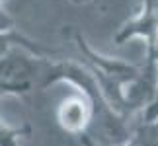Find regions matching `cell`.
<instances>
[{"label": "cell", "mask_w": 158, "mask_h": 146, "mask_svg": "<svg viewBox=\"0 0 158 146\" xmlns=\"http://www.w3.org/2000/svg\"><path fill=\"white\" fill-rule=\"evenodd\" d=\"M55 117L64 132L72 136H82L94 125L96 105L90 95H86L84 92H74L66 95L64 99H60L57 111H55Z\"/></svg>", "instance_id": "2"}, {"label": "cell", "mask_w": 158, "mask_h": 146, "mask_svg": "<svg viewBox=\"0 0 158 146\" xmlns=\"http://www.w3.org/2000/svg\"><path fill=\"white\" fill-rule=\"evenodd\" d=\"M141 2H147V0H141Z\"/></svg>", "instance_id": "7"}, {"label": "cell", "mask_w": 158, "mask_h": 146, "mask_svg": "<svg viewBox=\"0 0 158 146\" xmlns=\"http://www.w3.org/2000/svg\"><path fill=\"white\" fill-rule=\"evenodd\" d=\"M129 146H158V121L141 123L133 131Z\"/></svg>", "instance_id": "4"}, {"label": "cell", "mask_w": 158, "mask_h": 146, "mask_svg": "<svg viewBox=\"0 0 158 146\" xmlns=\"http://www.w3.org/2000/svg\"><path fill=\"white\" fill-rule=\"evenodd\" d=\"M49 63L51 60H45V57H37L22 47L12 49L0 59V88L8 90L12 95L26 94L33 86L39 88Z\"/></svg>", "instance_id": "1"}, {"label": "cell", "mask_w": 158, "mask_h": 146, "mask_svg": "<svg viewBox=\"0 0 158 146\" xmlns=\"http://www.w3.org/2000/svg\"><path fill=\"white\" fill-rule=\"evenodd\" d=\"M72 4H78V6H86V4H98L100 0H70Z\"/></svg>", "instance_id": "6"}, {"label": "cell", "mask_w": 158, "mask_h": 146, "mask_svg": "<svg viewBox=\"0 0 158 146\" xmlns=\"http://www.w3.org/2000/svg\"><path fill=\"white\" fill-rule=\"evenodd\" d=\"M131 39H143L147 43V51H158V8L154 0L141 2L135 16H131L113 35L117 45Z\"/></svg>", "instance_id": "3"}, {"label": "cell", "mask_w": 158, "mask_h": 146, "mask_svg": "<svg viewBox=\"0 0 158 146\" xmlns=\"http://www.w3.org/2000/svg\"><path fill=\"white\" fill-rule=\"evenodd\" d=\"M29 135V127H12L0 117V146H20V142Z\"/></svg>", "instance_id": "5"}]
</instances>
